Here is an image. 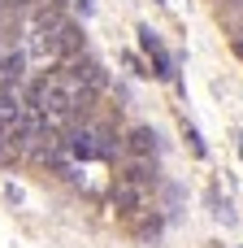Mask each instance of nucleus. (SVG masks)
Segmentation results:
<instances>
[{
    "label": "nucleus",
    "instance_id": "f8f14e48",
    "mask_svg": "<svg viewBox=\"0 0 243 248\" xmlns=\"http://www.w3.org/2000/svg\"><path fill=\"white\" fill-rule=\"evenodd\" d=\"M57 4H65V0H57Z\"/></svg>",
    "mask_w": 243,
    "mask_h": 248
},
{
    "label": "nucleus",
    "instance_id": "f03ea898",
    "mask_svg": "<svg viewBox=\"0 0 243 248\" xmlns=\"http://www.w3.org/2000/svg\"><path fill=\"white\" fill-rule=\"evenodd\" d=\"M61 65H65L83 87H91V92H104V87H109V74H104V65H100L96 57H83V52H78V57H70V61H61Z\"/></svg>",
    "mask_w": 243,
    "mask_h": 248
},
{
    "label": "nucleus",
    "instance_id": "6e6552de",
    "mask_svg": "<svg viewBox=\"0 0 243 248\" xmlns=\"http://www.w3.org/2000/svg\"><path fill=\"white\" fill-rule=\"evenodd\" d=\"M96 140H100V161H113V157H117V148H122V140H117L109 126H96Z\"/></svg>",
    "mask_w": 243,
    "mask_h": 248
},
{
    "label": "nucleus",
    "instance_id": "0eeeda50",
    "mask_svg": "<svg viewBox=\"0 0 243 248\" xmlns=\"http://www.w3.org/2000/svg\"><path fill=\"white\" fill-rule=\"evenodd\" d=\"M0 78H4V83H26V52H22V48L0 52Z\"/></svg>",
    "mask_w": 243,
    "mask_h": 248
},
{
    "label": "nucleus",
    "instance_id": "9d476101",
    "mask_svg": "<svg viewBox=\"0 0 243 248\" xmlns=\"http://www.w3.org/2000/svg\"><path fill=\"white\" fill-rule=\"evenodd\" d=\"M74 4H78V9H83V13H91V0H74Z\"/></svg>",
    "mask_w": 243,
    "mask_h": 248
},
{
    "label": "nucleus",
    "instance_id": "1a4fd4ad",
    "mask_svg": "<svg viewBox=\"0 0 243 248\" xmlns=\"http://www.w3.org/2000/svg\"><path fill=\"white\" fill-rule=\"evenodd\" d=\"M183 135L191 140V153H196V157H204V140H200V131H196L191 122H183Z\"/></svg>",
    "mask_w": 243,
    "mask_h": 248
},
{
    "label": "nucleus",
    "instance_id": "423d86ee",
    "mask_svg": "<svg viewBox=\"0 0 243 248\" xmlns=\"http://www.w3.org/2000/svg\"><path fill=\"white\" fill-rule=\"evenodd\" d=\"M126 148H130L135 157H157L161 144H157V131H152V126H135V131L126 135Z\"/></svg>",
    "mask_w": 243,
    "mask_h": 248
},
{
    "label": "nucleus",
    "instance_id": "39448f33",
    "mask_svg": "<svg viewBox=\"0 0 243 248\" xmlns=\"http://www.w3.org/2000/svg\"><path fill=\"white\" fill-rule=\"evenodd\" d=\"M22 113H26V92H22V83H4V78H0V118H4V122H22Z\"/></svg>",
    "mask_w": 243,
    "mask_h": 248
},
{
    "label": "nucleus",
    "instance_id": "7ed1b4c3",
    "mask_svg": "<svg viewBox=\"0 0 243 248\" xmlns=\"http://www.w3.org/2000/svg\"><path fill=\"white\" fill-rule=\"evenodd\" d=\"M65 144H70L74 161H96V157H100V140H96V126H70V131H65Z\"/></svg>",
    "mask_w": 243,
    "mask_h": 248
},
{
    "label": "nucleus",
    "instance_id": "f257e3e1",
    "mask_svg": "<svg viewBox=\"0 0 243 248\" xmlns=\"http://www.w3.org/2000/svg\"><path fill=\"white\" fill-rule=\"evenodd\" d=\"M139 48L152 57V74H157V78H165V83L178 78V65H174V57L165 52V44H161V35H157L152 26H139Z\"/></svg>",
    "mask_w": 243,
    "mask_h": 248
},
{
    "label": "nucleus",
    "instance_id": "20e7f679",
    "mask_svg": "<svg viewBox=\"0 0 243 248\" xmlns=\"http://www.w3.org/2000/svg\"><path fill=\"white\" fill-rule=\"evenodd\" d=\"M143 196H148V187L135 183V179H126V174L113 183V205H117L122 214H139V209H143Z\"/></svg>",
    "mask_w": 243,
    "mask_h": 248
},
{
    "label": "nucleus",
    "instance_id": "9b49d317",
    "mask_svg": "<svg viewBox=\"0 0 243 248\" xmlns=\"http://www.w3.org/2000/svg\"><path fill=\"white\" fill-rule=\"evenodd\" d=\"M235 52H239V57H243V35H235Z\"/></svg>",
    "mask_w": 243,
    "mask_h": 248
}]
</instances>
